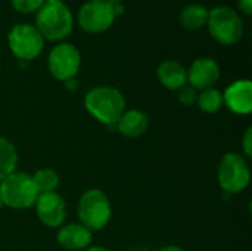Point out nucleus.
Wrapping results in <instances>:
<instances>
[{"mask_svg":"<svg viewBox=\"0 0 252 251\" xmlns=\"http://www.w3.org/2000/svg\"><path fill=\"white\" fill-rule=\"evenodd\" d=\"M117 15L114 4L106 0H87L83 3L77 13L80 28L89 34H100L112 27Z\"/></svg>","mask_w":252,"mask_h":251,"instance_id":"8","label":"nucleus"},{"mask_svg":"<svg viewBox=\"0 0 252 251\" xmlns=\"http://www.w3.org/2000/svg\"><path fill=\"white\" fill-rule=\"evenodd\" d=\"M46 1H58V0H46Z\"/></svg>","mask_w":252,"mask_h":251,"instance_id":"29","label":"nucleus"},{"mask_svg":"<svg viewBox=\"0 0 252 251\" xmlns=\"http://www.w3.org/2000/svg\"><path fill=\"white\" fill-rule=\"evenodd\" d=\"M242 151H244V155L247 158H251L252 157V127L248 126V129L245 130L244 136H242Z\"/></svg>","mask_w":252,"mask_h":251,"instance_id":"22","label":"nucleus"},{"mask_svg":"<svg viewBox=\"0 0 252 251\" xmlns=\"http://www.w3.org/2000/svg\"><path fill=\"white\" fill-rule=\"evenodd\" d=\"M63 86H65V89H66V90H69V92H75V90L78 89V80H77V77L68 78L66 81H63Z\"/></svg>","mask_w":252,"mask_h":251,"instance_id":"24","label":"nucleus"},{"mask_svg":"<svg viewBox=\"0 0 252 251\" xmlns=\"http://www.w3.org/2000/svg\"><path fill=\"white\" fill-rule=\"evenodd\" d=\"M3 207V201H1V198H0V209Z\"/></svg>","mask_w":252,"mask_h":251,"instance_id":"28","label":"nucleus"},{"mask_svg":"<svg viewBox=\"0 0 252 251\" xmlns=\"http://www.w3.org/2000/svg\"><path fill=\"white\" fill-rule=\"evenodd\" d=\"M223 104L238 115L252 112V83L248 78H241L227 86L223 92Z\"/></svg>","mask_w":252,"mask_h":251,"instance_id":"12","label":"nucleus"},{"mask_svg":"<svg viewBox=\"0 0 252 251\" xmlns=\"http://www.w3.org/2000/svg\"><path fill=\"white\" fill-rule=\"evenodd\" d=\"M208 19V9L204 4L199 3H189L182 7L179 12V24L189 30V31H196L207 25Z\"/></svg>","mask_w":252,"mask_h":251,"instance_id":"16","label":"nucleus"},{"mask_svg":"<svg viewBox=\"0 0 252 251\" xmlns=\"http://www.w3.org/2000/svg\"><path fill=\"white\" fill-rule=\"evenodd\" d=\"M157 77L165 89L174 92L188 84V71L183 64L176 59L162 61L157 68Z\"/></svg>","mask_w":252,"mask_h":251,"instance_id":"14","label":"nucleus"},{"mask_svg":"<svg viewBox=\"0 0 252 251\" xmlns=\"http://www.w3.org/2000/svg\"><path fill=\"white\" fill-rule=\"evenodd\" d=\"M38 195L32 178L24 172L15 170L0 180V198L3 206L9 209L25 210L34 207Z\"/></svg>","mask_w":252,"mask_h":251,"instance_id":"5","label":"nucleus"},{"mask_svg":"<svg viewBox=\"0 0 252 251\" xmlns=\"http://www.w3.org/2000/svg\"><path fill=\"white\" fill-rule=\"evenodd\" d=\"M34 207L38 220L47 228H61L66 219V203L56 191L40 194Z\"/></svg>","mask_w":252,"mask_h":251,"instance_id":"10","label":"nucleus"},{"mask_svg":"<svg viewBox=\"0 0 252 251\" xmlns=\"http://www.w3.org/2000/svg\"><path fill=\"white\" fill-rule=\"evenodd\" d=\"M188 71V83L196 90L214 87L220 80V65L213 58H198L192 62Z\"/></svg>","mask_w":252,"mask_h":251,"instance_id":"11","label":"nucleus"},{"mask_svg":"<svg viewBox=\"0 0 252 251\" xmlns=\"http://www.w3.org/2000/svg\"><path fill=\"white\" fill-rule=\"evenodd\" d=\"M56 240L63 250L84 251L93 241V232L81 223H68L59 228Z\"/></svg>","mask_w":252,"mask_h":251,"instance_id":"13","label":"nucleus"},{"mask_svg":"<svg viewBox=\"0 0 252 251\" xmlns=\"http://www.w3.org/2000/svg\"><path fill=\"white\" fill-rule=\"evenodd\" d=\"M159 1H165V0H159Z\"/></svg>","mask_w":252,"mask_h":251,"instance_id":"30","label":"nucleus"},{"mask_svg":"<svg viewBox=\"0 0 252 251\" xmlns=\"http://www.w3.org/2000/svg\"><path fill=\"white\" fill-rule=\"evenodd\" d=\"M84 251H111L109 249H106V247H102V246H94V247H89V249H86Z\"/></svg>","mask_w":252,"mask_h":251,"instance_id":"26","label":"nucleus"},{"mask_svg":"<svg viewBox=\"0 0 252 251\" xmlns=\"http://www.w3.org/2000/svg\"><path fill=\"white\" fill-rule=\"evenodd\" d=\"M81 67L80 50L66 41H61L52 47L47 56V70L50 75L58 81H66L68 78L77 77Z\"/></svg>","mask_w":252,"mask_h":251,"instance_id":"9","label":"nucleus"},{"mask_svg":"<svg viewBox=\"0 0 252 251\" xmlns=\"http://www.w3.org/2000/svg\"><path fill=\"white\" fill-rule=\"evenodd\" d=\"M18 164V154L10 141L0 136V180L15 172Z\"/></svg>","mask_w":252,"mask_h":251,"instance_id":"17","label":"nucleus"},{"mask_svg":"<svg viewBox=\"0 0 252 251\" xmlns=\"http://www.w3.org/2000/svg\"><path fill=\"white\" fill-rule=\"evenodd\" d=\"M87 112L105 126H115L126 111V98L114 86H96L84 96Z\"/></svg>","mask_w":252,"mask_h":251,"instance_id":"2","label":"nucleus"},{"mask_svg":"<svg viewBox=\"0 0 252 251\" xmlns=\"http://www.w3.org/2000/svg\"><path fill=\"white\" fill-rule=\"evenodd\" d=\"M238 9L245 16L252 15V0H238Z\"/></svg>","mask_w":252,"mask_h":251,"instance_id":"23","label":"nucleus"},{"mask_svg":"<svg viewBox=\"0 0 252 251\" xmlns=\"http://www.w3.org/2000/svg\"><path fill=\"white\" fill-rule=\"evenodd\" d=\"M106 1H109V3H112V4H115V3H121L123 0H106Z\"/></svg>","mask_w":252,"mask_h":251,"instance_id":"27","label":"nucleus"},{"mask_svg":"<svg viewBox=\"0 0 252 251\" xmlns=\"http://www.w3.org/2000/svg\"><path fill=\"white\" fill-rule=\"evenodd\" d=\"M80 223L92 232L102 231L112 217V207L108 195L97 188L87 189L81 194L77 206Z\"/></svg>","mask_w":252,"mask_h":251,"instance_id":"4","label":"nucleus"},{"mask_svg":"<svg viewBox=\"0 0 252 251\" xmlns=\"http://www.w3.org/2000/svg\"><path fill=\"white\" fill-rule=\"evenodd\" d=\"M207 27L210 36L221 46L238 44L245 33L239 12L227 4H220L208 10Z\"/></svg>","mask_w":252,"mask_h":251,"instance_id":"3","label":"nucleus"},{"mask_svg":"<svg viewBox=\"0 0 252 251\" xmlns=\"http://www.w3.org/2000/svg\"><path fill=\"white\" fill-rule=\"evenodd\" d=\"M158 251H185L182 247H179V246H167V247H162V249H159Z\"/></svg>","mask_w":252,"mask_h":251,"instance_id":"25","label":"nucleus"},{"mask_svg":"<svg viewBox=\"0 0 252 251\" xmlns=\"http://www.w3.org/2000/svg\"><path fill=\"white\" fill-rule=\"evenodd\" d=\"M196 99H198V90L193 89L189 84H185L182 89L177 90V101L183 107H192V105H195L196 104Z\"/></svg>","mask_w":252,"mask_h":251,"instance_id":"21","label":"nucleus"},{"mask_svg":"<svg viewBox=\"0 0 252 251\" xmlns=\"http://www.w3.org/2000/svg\"><path fill=\"white\" fill-rule=\"evenodd\" d=\"M31 178L38 194L55 192L56 188L59 186V175L53 169H49V167L37 170Z\"/></svg>","mask_w":252,"mask_h":251,"instance_id":"19","label":"nucleus"},{"mask_svg":"<svg viewBox=\"0 0 252 251\" xmlns=\"http://www.w3.org/2000/svg\"><path fill=\"white\" fill-rule=\"evenodd\" d=\"M34 27L38 30L41 37L49 41H63L74 28V15L68 4L62 0L46 1L35 12Z\"/></svg>","mask_w":252,"mask_h":251,"instance_id":"1","label":"nucleus"},{"mask_svg":"<svg viewBox=\"0 0 252 251\" xmlns=\"http://www.w3.org/2000/svg\"><path fill=\"white\" fill-rule=\"evenodd\" d=\"M217 180L224 192L239 194L245 191L251 180V170L245 157L239 152L224 154L217 169Z\"/></svg>","mask_w":252,"mask_h":251,"instance_id":"6","label":"nucleus"},{"mask_svg":"<svg viewBox=\"0 0 252 251\" xmlns=\"http://www.w3.org/2000/svg\"><path fill=\"white\" fill-rule=\"evenodd\" d=\"M7 44L12 55L22 62L35 59L44 49V38L32 24H15L7 34Z\"/></svg>","mask_w":252,"mask_h":251,"instance_id":"7","label":"nucleus"},{"mask_svg":"<svg viewBox=\"0 0 252 251\" xmlns=\"http://www.w3.org/2000/svg\"><path fill=\"white\" fill-rule=\"evenodd\" d=\"M196 105L205 114H216L224 105L223 104V93L219 89H216V87H210V89L201 90L198 93Z\"/></svg>","mask_w":252,"mask_h":251,"instance_id":"18","label":"nucleus"},{"mask_svg":"<svg viewBox=\"0 0 252 251\" xmlns=\"http://www.w3.org/2000/svg\"><path fill=\"white\" fill-rule=\"evenodd\" d=\"M115 126L126 138H140L149 129V117L142 109H126Z\"/></svg>","mask_w":252,"mask_h":251,"instance_id":"15","label":"nucleus"},{"mask_svg":"<svg viewBox=\"0 0 252 251\" xmlns=\"http://www.w3.org/2000/svg\"><path fill=\"white\" fill-rule=\"evenodd\" d=\"M44 3H46V0H10L13 10L19 12L22 15L35 13Z\"/></svg>","mask_w":252,"mask_h":251,"instance_id":"20","label":"nucleus"}]
</instances>
